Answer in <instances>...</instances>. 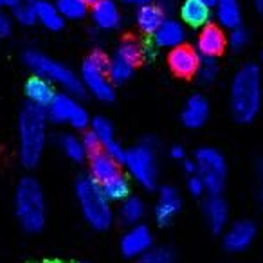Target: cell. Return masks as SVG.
I'll return each instance as SVG.
<instances>
[{"instance_id": "obj_1", "label": "cell", "mask_w": 263, "mask_h": 263, "mask_svg": "<svg viewBox=\"0 0 263 263\" xmlns=\"http://www.w3.org/2000/svg\"><path fill=\"white\" fill-rule=\"evenodd\" d=\"M263 103V76L256 63H245L229 85V110L236 123L249 124L258 117Z\"/></svg>"}, {"instance_id": "obj_2", "label": "cell", "mask_w": 263, "mask_h": 263, "mask_svg": "<svg viewBox=\"0 0 263 263\" xmlns=\"http://www.w3.org/2000/svg\"><path fill=\"white\" fill-rule=\"evenodd\" d=\"M47 126L45 108L26 103L18 116V159L24 168L33 170L40 164L47 144Z\"/></svg>"}, {"instance_id": "obj_3", "label": "cell", "mask_w": 263, "mask_h": 263, "mask_svg": "<svg viewBox=\"0 0 263 263\" xmlns=\"http://www.w3.org/2000/svg\"><path fill=\"white\" fill-rule=\"evenodd\" d=\"M15 215L18 223L27 233H40L47 220L44 187L33 177H24L15 190Z\"/></svg>"}, {"instance_id": "obj_4", "label": "cell", "mask_w": 263, "mask_h": 263, "mask_svg": "<svg viewBox=\"0 0 263 263\" xmlns=\"http://www.w3.org/2000/svg\"><path fill=\"white\" fill-rule=\"evenodd\" d=\"M78 205L85 222L94 231H106L114 223L112 202L105 197L101 186L90 175H81L74 184Z\"/></svg>"}, {"instance_id": "obj_5", "label": "cell", "mask_w": 263, "mask_h": 263, "mask_svg": "<svg viewBox=\"0 0 263 263\" xmlns=\"http://www.w3.org/2000/svg\"><path fill=\"white\" fill-rule=\"evenodd\" d=\"M121 164L126 168V175L136 180L143 190H155L159 182V148L155 139H143L126 148Z\"/></svg>"}, {"instance_id": "obj_6", "label": "cell", "mask_w": 263, "mask_h": 263, "mask_svg": "<svg viewBox=\"0 0 263 263\" xmlns=\"http://www.w3.org/2000/svg\"><path fill=\"white\" fill-rule=\"evenodd\" d=\"M22 60L27 69L33 70V74H38V76L49 80L54 87H60L62 90L69 92L76 98H81L85 94L80 76L65 63L58 62L45 52L36 51V49H27L22 54Z\"/></svg>"}, {"instance_id": "obj_7", "label": "cell", "mask_w": 263, "mask_h": 263, "mask_svg": "<svg viewBox=\"0 0 263 263\" xmlns=\"http://www.w3.org/2000/svg\"><path fill=\"white\" fill-rule=\"evenodd\" d=\"M80 80L85 92L101 103H110L116 98V88L108 76V56L103 51H92L81 63Z\"/></svg>"}, {"instance_id": "obj_8", "label": "cell", "mask_w": 263, "mask_h": 263, "mask_svg": "<svg viewBox=\"0 0 263 263\" xmlns=\"http://www.w3.org/2000/svg\"><path fill=\"white\" fill-rule=\"evenodd\" d=\"M193 162L208 195H222L227 184V161L222 152L213 146H200L195 152Z\"/></svg>"}, {"instance_id": "obj_9", "label": "cell", "mask_w": 263, "mask_h": 263, "mask_svg": "<svg viewBox=\"0 0 263 263\" xmlns=\"http://www.w3.org/2000/svg\"><path fill=\"white\" fill-rule=\"evenodd\" d=\"M47 117L51 123L54 124H69L74 130H87L90 126V114L80 103L76 96L69 94V92L62 90L56 92L52 101L45 108Z\"/></svg>"}, {"instance_id": "obj_10", "label": "cell", "mask_w": 263, "mask_h": 263, "mask_svg": "<svg viewBox=\"0 0 263 263\" xmlns=\"http://www.w3.org/2000/svg\"><path fill=\"white\" fill-rule=\"evenodd\" d=\"M143 60V47L139 42L123 40L108 58V76L114 85H123L134 76L137 65Z\"/></svg>"}, {"instance_id": "obj_11", "label": "cell", "mask_w": 263, "mask_h": 263, "mask_svg": "<svg viewBox=\"0 0 263 263\" xmlns=\"http://www.w3.org/2000/svg\"><path fill=\"white\" fill-rule=\"evenodd\" d=\"M258 227L252 220L240 218L227 223V227L222 231V245L227 252L238 254V252L247 251L256 240Z\"/></svg>"}, {"instance_id": "obj_12", "label": "cell", "mask_w": 263, "mask_h": 263, "mask_svg": "<svg viewBox=\"0 0 263 263\" xmlns=\"http://www.w3.org/2000/svg\"><path fill=\"white\" fill-rule=\"evenodd\" d=\"M152 247H154V233L144 223H136V226L126 227L119 241L121 254L128 259H137Z\"/></svg>"}, {"instance_id": "obj_13", "label": "cell", "mask_w": 263, "mask_h": 263, "mask_svg": "<svg viewBox=\"0 0 263 263\" xmlns=\"http://www.w3.org/2000/svg\"><path fill=\"white\" fill-rule=\"evenodd\" d=\"M182 209V195L175 186H161L157 193V200L154 205V218L157 226L166 227L177 218Z\"/></svg>"}, {"instance_id": "obj_14", "label": "cell", "mask_w": 263, "mask_h": 263, "mask_svg": "<svg viewBox=\"0 0 263 263\" xmlns=\"http://www.w3.org/2000/svg\"><path fill=\"white\" fill-rule=\"evenodd\" d=\"M88 128H90L96 136H98L103 152H106L110 157H114L121 164L123 159H124V152H126V148H123V144L116 139V132H114V126H112V123H110L108 117H105V116L92 117L90 126Z\"/></svg>"}, {"instance_id": "obj_15", "label": "cell", "mask_w": 263, "mask_h": 263, "mask_svg": "<svg viewBox=\"0 0 263 263\" xmlns=\"http://www.w3.org/2000/svg\"><path fill=\"white\" fill-rule=\"evenodd\" d=\"M227 47V34L220 26L208 24L197 38V52L200 58H218Z\"/></svg>"}, {"instance_id": "obj_16", "label": "cell", "mask_w": 263, "mask_h": 263, "mask_svg": "<svg viewBox=\"0 0 263 263\" xmlns=\"http://www.w3.org/2000/svg\"><path fill=\"white\" fill-rule=\"evenodd\" d=\"M168 65L175 76L193 78L200 65V56H198L197 49L190 47V45H179L170 51Z\"/></svg>"}, {"instance_id": "obj_17", "label": "cell", "mask_w": 263, "mask_h": 263, "mask_svg": "<svg viewBox=\"0 0 263 263\" xmlns=\"http://www.w3.org/2000/svg\"><path fill=\"white\" fill-rule=\"evenodd\" d=\"M209 114H211V106H209L208 98L202 94H193L184 103L182 112H180V121L190 130H198L208 123Z\"/></svg>"}, {"instance_id": "obj_18", "label": "cell", "mask_w": 263, "mask_h": 263, "mask_svg": "<svg viewBox=\"0 0 263 263\" xmlns=\"http://www.w3.org/2000/svg\"><path fill=\"white\" fill-rule=\"evenodd\" d=\"M202 213L213 233H222L229 223V205L222 195H208L202 205Z\"/></svg>"}, {"instance_id": "obj_19", "label": "cell", "mask_w": 263, "mask_h": 263, "mask_svg": "<svg viewBox=\"0 0 263 263\" xmlns=\"http://www.w3.org/2000/svg\"><path fill=\"white\" fill-rule=\"evenodd\" d=\"M186 42V27L182 22L173 18H164L154 33V45L159 49H175Z\"/></svg>"}, {"instance_id": "obj_20", "label": "cell", "mask_w": 263, "mask_h": 263, "mask_svg": "<svg viewBox=\"0 0 263 263\" xmlns=\"http://www.w3.org/2000/svg\"><path fill=\"white\" fill-rule=\"evenodd\" d=\"M24 92H26L27 103H33L36 106H42V108H47L49 103L52 101L56 94V87L45 78L38 76V74H33L29 80L24 85Z\"/></svg>"}, {"instance_id": "obj_21", "label": "cell", "mask_w": 263, "mask_h": 263, "mask_svg": "<svg viewBox=\"0 0 263 263\" xmlns=\"http://www.w3.org/2000/svg\"><path fill=\"white\" fill-rule=\"evenodd\" d=\"M211 6L204 4L202 0H184L180 6V18L182 24L193 29H202L211 22Z\"/></svg>"}, {"instance_id": "obj_22", "label": "cell", "mask_w": 263, "mask_h": 263, "mask_svg": "<svg viewBox=\"0 0 263 263\" xmlns=\"http://www.w3.org/2000/svg\"><path fill=\"white\" fill-rule=\"evenodd\" d=\"M92 8V22L101 31H114L121 24L119 6L114 0H99Z\"/></svg>"}, {"instance_id": "obj_23", "label": "cell", "mask_w": 263, "mask_h": 263, "mask_svg": "<svg viewBox=\"0 0 263 263\" xmlns=\"http://www.w3.org/2000/svg\"><path fill=\"white\" fill-rule=\"evenodd\" d=\"M119 162L114 157H110L106 152L99 150L96 154L88 155V175L96 180L98 184L108 180L110 177H114L119 170Z\"/></svg>"}, {"instance_id": "obj_24", "label": "cell", "mask_w": 263, "mask_h": 263, "mask_svg": "<svg viewBox=\"0 0 263 263\" xmlns=\"http://www.w3.org/2000/svg\"><path fill=\"white\" fill-rule=\"evenodd\" d=\"M116 216H117V220L126 227L141 223L144 216H146V204H144L143 198L137 197V195H130V197H126L124 200L119 202Z\"/></svg>"}, {"instance_id": "obj_25", "label": "cell", "mask_w": 263, "mask_h": 263, "mask_svg": "<svg viewBox=\"0 0 263 263\" xmlns=\"http://www.w3.org/2000/svg\"><path fill=\"white\" fill-rule=\"evenodd\" d=\"M134 18H136V26L139 27L141 33L154 34L166 16H164V11H162L161 6L150 2V4L137 6L136 16H134Z\"/></svg>"}, {"instance_id": "obj_26", "label": "cell", "mask_w": 263, "mask_h": 263, "mask_svg": "<svg viewBox=\"0 0 263 263\" xmlns=\"http://www.w3.org/2000/svg\"><path fill=\"white\" fill-rule=\"evenodd\" d=\"M34 13H36V22L47 31H62L65 18L60 15L58 8L51 0H33Z\"/></svg>"}, {"instance_id": "obj_27", "label": "cell", "mask_w": 263, "mask_h": 263, "mask_svg": "<svg viewBox=\"0 0 263 263\" xmlns=\"http://www.w3.org/2000/svg\"><path fill=\"white\" fill-rule=\"evenodd\" d=\"M215 16L222 29H234V27L241 26L240 0H216Z\"/></svg>"}, {"instance_id": "obj_28", "label": "cell", "mask_w": 263, "mask_h": 263, "mask_svg": "<svg viewBox=\"0 0 263 263\" xmlns=\"http://www.w3.org/2000/svg\"><path fill=\"white\" fill-rule=\"evenodd\" d=\"M99 186H101L105 197L110 202H117V204L132 195V179L123 172H117L116 175L101 182Z\"/></svg>"}, {"instance_id": "obj_29", "label": "cell", "mask_w": 263, "mask_h": 263, "mask_svg": "<svg viewBox=\"0 0 263 263\" xmlns=\"http://www.w3.org/2000/svg\"><path fill=\"white\" fill-rule=\"evenodd\" d=\"M58 146L62 150V154L74 162H81L87 157V152H85L83 143H81V137L74 136V134H62L58 137Z\"/></svg>"}, {"instance_id": "obj_30", "label": "cell", "mask_w": 263, "mask_h": 263, "mask_svg": "<svg viewBox=\"0 0 263 263\" xmlns=\"http://www.w3.org/2000/svg\"><path fill=\"white\" fill-rule=\"evenodd\" d=\"M54 4L65 20H81L88 11V6L83 0H54Z\"/></svg>"}, {"instance_id": "obj_31", "label": "cell", "mask_w": 263, "mask_h": 263, "mask_svg": "<svg viewBox=\"0 0 263 263\" xmlns=\"http://www.w3.org/2000/svg\"><path fill=\"white\" fill-rule=\"evenodd\" d=\"M136 263H175V254L170 247H152L136 259Z\"/></svg>"}, {"instance_id": "obj_32", "label": "cell", "mask_w": 263, "mask_h": 263, "mask_svg": "<svg viewBox=\"0 0 263 263\" xmlns=\"http://www.w3.org/2000/svg\"><path fill=\"white\" fill-rule=\"evenodd\" d=\"M218 72H220V67L216 63V58H200V65H198L195 76L198 78V81L202 85H211L216 81Z\"/></svg>"}, {"instance_id": "obj_33", "label": "cell", "mask_w": 263, "mask_h": 263, "mask_svg": "<svg viewBox=\"0 0 263 263\" xmlns=\"http://www.w3.org/2000/svg\"><path fill=\"white\" fill-rule=\"evenodd\" d=\"M13 18L24 27H31L36 24V13H34V2L33 0H24L13 9Z\"/></svg>"}, {"instance_id": "obj_34", "label": "cell", "mask_w": 263, "mask_h": 263, "mask_svg": "<svg viewBox=\"0 0 263 263\" xmlns=\"http://www.w3.org/2000/svg\"><path fill=\"white\" fill-rule=\"evenodd\" d=\"M249 31L243 29L241 26L234 27V29H229V34H227V47H231L233 51H243L249 45Z\"/></svg>"}, {"instance_id": "obj_35", "label": "cell", "mask_w": 263, "mask_h": 263, "mask_svg": "<svg viewBox=\"0 0 263 263\" xmlns=\"http://www.w3.org/2000/svg\"><path fill=\"white\" fill-rule=\"evenodd\" d=\"M186 190H187V193H190L193 198H202L205 193H208V191H205L204 180H202L200 177L197 175V173H193V175H187Z\"/></svg>"}, {"instance_id": "obj_36", "label": "cell", "mask_w": 263, "mask_h": 263, "mask_svg": "<svg viewBox=\"0 0 263 263\" xmlns=\"http://www.w3.org/2000/svg\"><path fill=\"white\" fill-rule=\"evenodd\" d=\"M81 143H83V148H85V152H87V157H88V155H92V154H96V152L103 150L101 143H99V139H98V136H96V134L90 130V128L83 130V136H81Z\"/></svg>"}, {"instance_id": "obj_37", "label": "cell", "mask_w": 263, "mask_h": 263, "mask_svg": "<svg viewBox=\"0 0 263 263\" xmlns=\"http://www.w3.org/2000/svg\"><path fill=\"white\" fill-rule=\"evenodd\" d=\"M11 31H13L11 16H9L8 13L2 11V8H0V40L8 38L9 34H11Z\"/></svg>"}, {"instance_id": "obj_38", "label": "cell", "mask_w": 263, "mask_h": 263, "mask_svg": "<svg viewBox=\"0 0 263 263\" xmlns=\"http://www.w3.org/2000/svg\"><path fill=\"white\" fill-rule=\"evenodd\" d=\"M170 157L173 159V161H179L182 162L186 157V150H184V146H180V144H173L172 148H170Z\"/></svg>"}, {"instance_id": "obj_39", "label": "cell", "mask_w": 263, "mask_h": 263, "mask_svg": "<svg viewBox=\"0 0 263 263\" xmlns=\"http://www.w3.org/2000/svg\"><path fill=\"white\" fill-rule=\"evenodd\" d=\"M258 179H259V193H258V197H259V204H261V208H263V161L258 162Z\"/></svg>"}, {"instance_id": "obj_40", "label": "cell", "mask_w": 263, "mask_h": 263, "mask_svg": "<svg viewBox=\"0 0 263 263\" xmlns=\"http://www.w3.org/2000/svg\"><path fill=\"white\" fill-rule=\"evenodd\" d=\"M182 166H184V173H186V177L187 175H193V173H197V168H195L193 159H184Z\"/></svg>"}, {"instance_id": "obj_41", "label": "cell", "mask_w": 263, "mask_h": 263, "mask_svg": "<svg viewBox=\"0 0 263 263\" xmlns=\"http://www.w3.org/2000/svg\"><path fill=\"white\" fill-rule=\"evenodd\" d=\"M24 0H0V8H8V9H15L18 4H22Z\"/></svg>"}, {"instance_id": "obj_42", "label": "cell", "mask_w": 263, "mask_h": 263, "mask_svg": "<svg viewBox=\"0 0 263 263\" xmlns=\"http://www.w3.org/2000/svg\"><path fill=\"white\" fill-rule=\"evenodd\" d=\"M124 4H130V6H143V4H150V2H154V0H123Z\"/></svg>"}, {"instance_id": "obj_43", "label": "cell", "mask_w": 263, "mask_h": 263, "mask_svg": "<svg viewBox=\"0 0 263 263\" xmlns=\"http://www.w3.org/2000/svg\"><path fill=\"white\" fill-rule=\"evenodd\" d=\"M252 4H254L256 11H258L259 15L263 16V0H252Z\"/></svg>"}, {"instance_id": "obj_44", "label": "cell", "mask_w": 263, "mask_h": 263, "mask_svg": "<svg viewBox=\"0 0 263 263\" xmlns=\"http://www.w3.org/2000/svg\"><path fill=\"white\" fill-rule=\"evenodd\" d=\"M202 2H204V4H208V6H211V8H213V6H215L216 0H202Z\"/></svg>"}, {"instance_id": "obj_45", "label": "cell", "mask_w": 263, "mask_h": 263, "mask_svg": "<svg viewBox=\"0 0 263 263\" xmlns=\"http://www.w3.org/2000/svg\"><path fill=\"white\" fill-rule=\"evenodd\" d=\"M83 2H85L87 6H94L96 2H99V0H83Z\"/></svg>"}, {"instance_id": "obj_46", "label": "cell", "mask_w": 263, "mask_h": 263, "mask_svg": "<svg viewBox=\"0 0 263 263\" xmlns=\"http://www.w3.org/2000/svg\"><path fill=\"white\" fill-rule=\"evenodd\" d=\"M261 76H263V51H261Z\"/></svg>"}, {"instance_id": "obj_47", "label": "cell", "mask_w": 263, "mask_h": 263, "mask_svg": "<svg viewBox=\"0 0 263 263\" xmlns=\"http://www.w3.org/2000/svg\"><path fill=\"white\" fill-rule=\"evenodd\" d=\"M83 263H85V261H83Z\"/></svg>"}]
</instances>
